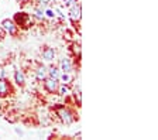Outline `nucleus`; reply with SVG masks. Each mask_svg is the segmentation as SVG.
Here are the masks:
<instances>
[{"label":"nucleus","mask_w":158,"mask_h":140,"mask_svg":"<svg viewBox=\"0 0 158 140\" xmlns=\"http://www.w3.org/2000/svg\"><path fill=\"white\" fill-rule=\"evenodd\" d=\"M55 112H56V116L59 117V120H61L64 125H66V126H68V125H72L73 122H75V115L66 106H64V105H56Z\"/></svg>","instance_id":"nucleus-1"},{"label":"nucleus","mask_w":158,"mask_h":140,"mask_svg":"<svg viewBox=\"0 0 158 140\" xmlns=\"http://www.w3.org/2000/svg\"><path fill=\"white\" fill-rule=\"evenodd\" d=\"M13 21L16 23L17 27L23 28V30H27V28H30V26H31V17H30V14L26 13V11H19V13H16Z\"/></svg>","instance_id":"nucleus-2"},{"label":"nucleus","mask_w":158,"mask_h":140,"mask_svg":"<svg viewBox=\"0 0 158 140\" xmlns=\"http://www.w3.org/2000/svg\"><path fill=\"white\" fill-rule=\"evenodd\" d=\"M2 28H3L6 33H9L10 36H17V33H19V27L16 26V23H14L13 20H10V19H4V20L2 21Z\"/></svg>","instance_id":"nucleus-3"},{"label":"nucleus","mask_w":158,"mask_h":140,"mask_svg":"<svg viewBox=\"0 0 158 140\" xmlns=\"http://www.w3.org/2000/svg\"><path fill=\"white\" fill-rule=\"evenodd\" d=\"M43 82H44V88H45L47 92L56 93V91H58V87H59V81L58 79H54V78L47 77L43 81Z\"/></svg>","instance_id":"nucleus-4"},{"label":"nucleus","mask_w":158,"mask_h":140,"mask_svg":"<svg viewBox=\"0 0 158 140\" xmlns=\"http://www.w3.org/2000/svg\"><path fill=\"white\" fill-rule=\"evenodd\" d=\"M69 17H71V20L73 23L81 20V17H82V7H81V4L75 3L71 6V9H69Z\"/></svg>","instance_id":"nucleus-5"},{"label":"nucleus","mask_w":158,"mask_h":140,"mask_svg":"<svg viewBox=\"0 0 158 140\" xmlns=\"http://www.w3.org/2000/svg\"><path fill=\"white\" fill-rule=\"evenodd\" d=\"M11 92L10 82L6 78H0V98H7Z\"/></svg>","instance_id":"nucleus-6"},{"label":"nucleus","mask_w":158,"mask_h":140,"mask_svg":"<svg viewBox=\"0 0 158 140\" xmlns=\"http://www.w3.org/2000/svg\"><path fill=\"white\" fill-rule=\"evenodd\" d=\"M59 70H61V72L71 74V71H72V62H71V60L69 58H62V60L59 61Z\"/></svg>","instance_id":"nucleus-7"},{"label":"nucleus","mask_w":158,"mask_h":140,"mask_svg":"<svg viewBox=\"0 0 158 140\" xmlns=\"http://www.w3.org/2000/svg\"><path fill=\"white\" fill-rule=\"evenodd\" d=\"M48 77V72H47V67L45 65H38L35 70V78L37 81H40V82H43L45 78Z\"/></svg>","instance_id":"nucleus-8"},{"label":"nucleus","mask_w":158,"mask_h":140,"mask_svg":"<svg viewBox=\"0 0 158 140\" xmlns=\"http://www.w3.org/2000/svg\"><path fill=\"white\" fill-rule=\"evenodd\" d=\"M14 81H16V83L19 87H24L26 85V74L21 70H16V72H14Z\"/></svg>","instance_id":"nucleus-9"},{"label":"nucleus","mask_w":158,"mask_h":140,"mask_svg":"<svg viewBox=\"0 0 158 140\" xmlns=\"http://www.w3.org/2000/svg\"><path fill=\"white\" fill-rule=\"evenodd\" d=\"M43 58L45 61H48V62H51V61L55 58V50H54V48H49V47L44 48L43 50Z\"/></svg>","instance_id":"nucleus-10"},{"label":"nucleus","mask_w":158,"mask_h":140,"mask_svg":"<svg viewBox=\"0 0 158 140\" xmlns=\"http://www.w3.org/2000/svg\"><path fill=\"white\" fill-rule=\"evenodd\" d=\"M47 72H48V77L49 78H54V79H58L59 81V75H61V70L55 65H51L49 68H47Z\"/></svg>","instance_id":"nucleus-11"},{"label":"nucleus","mask_w":158,"mask_h":140,"mask_svg":"<svg viewBox=\"0 0 158 140\" xmlns=\"http://www.w3.org/2000/svg\"><path fill=\"white\" fill-rule=\"evenodd\" d=\"M59 81H61L62 83H66V85H68V83L72 81V77H71L68 72H61V75H59Z\"/></svg>","instance_id":"nucleus-12"},{"label":"nucleus","mask_w":158,"mask_h":140,"mask_svg":"<svg viewBox=\"0 0 158 140\" xmlns=\"http://www.w3.org/2000/svg\"><path fill=\"white\" fill-rule=\"evenodd\" d=\"M73 95H75V98L78 99V105L81 106V104H82V92H81V87H75L73 88Z\"/></svg>","instance_id":"nucleus-13"},{"label":"nucleus","mask_w":158,"mask_h":140,"mask_svg":"<svg viewBox=\"0 0 158 140\" xmlns=\"http://www.w3.org/2000/svg\"><path fill=\"white\" fill-rule=\"evenodd\" d=\"M56 92H58L59 95H66V93L69 92V88L66 87V83H62V85L58 87V91H56Z\"/></svg>","instance_id":"nucleus-14"},{"label":"nucleus","mask_w":158,"mask_h":140,"mask_svg":"<svg viewBox=\"0 0 158 140\" xmlns=\"http://www.w3.org/2000/svg\"><path fill=\"white\" fill-rule=\"evenodd\" d=\"M72 51L75 55H78V58H81V44L79 43L72 44Z\"/></svg>","instance_id":"nucleus-15"},{"label":"nucleus","mask_w":158,"mask_h":140,"mask_svg":"<svg viewBox=\"0 0 158 140\" xmlns=\"http://www.w3.org/2000/svg\"><path fill=\"white\" fill-rule=\"evenodd\" d=\"M44 9H41V7H37L35 9V17L37 19H44Z\"/></svg>","instance_id":"nucleus-16"},{"label":"nucleus","mask_w":158,"mask_h":140,"mask_svg":"<svg viewBox=\"0 0 158 140\" xmlns=\"http://www.w3.org/2000/svg\"><path fill=\"white\" fill-rule=\"evenodd\" d=\"M44 14H47V17H49V19H55V11H52L51 9L44 10Z\"/></svg>","instance_id":"nucleus-17"},{"label":"nucleus","mask_w":158,"mask_h":140,"mask_svg":"<svg viewBox=\"0 0 158 140\" xmlns=\"http://www.w3.org/2000/svg\"><path fill=\"white\" fill-rule=\"evenodd\" d=\"M75 3H76V0H64V6H66V7H71Z\"/></svg>","instance_id":"nucleus-18"},{"label":"nucleus","mask_w":158,"mask_h":140,"mask_svg":"<svg viewBox=\"0 0 158 140\" xmlns=\"http://www.w3.org/2000/svg\"><path fill=\"white\" fill-rule=\"evenodd\" d=\"M16 133L20 134V136H23V130H21V129H17V127H16Z\"/></svg>","instance_id":"nucleus-19"}]
</instances>
